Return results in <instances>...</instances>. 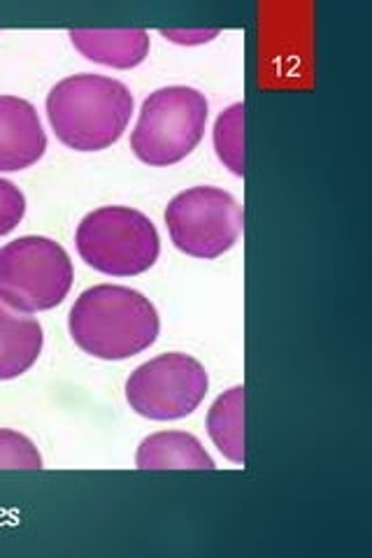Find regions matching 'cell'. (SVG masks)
<instances>
[{
    "label": "cell",
    "mask_w": 372,
    "mask_h": 558,
    "mask_svg": "<svg viewBox=\"0 0 372 558\" xmlns=\"http://www.w3.org/2000/svg\"><path fill=\"white\" fill-rule=\"evenodd\" d=\"M68 326L82 352L103 361H123L156 342L161 322L140 291L100 284L75 301Z\"/></svg>",
    "instance_id": "6da1fadb"
},
{
    "label": "cell",
    "mask_w": 372,
    "mask_h": 558,
    "mask_svg": "<svg viewBox=\"0 0 372 558\" xmlns=\"http://www.w3.org/2000/svg\"><path fill=\"white\" fill-rule=\"evenodd\" d=\"M133 114L127 84L103 75H73L47 96V117L63 145L77 151H100L115 145Z\"/></svg>",
    "instance_id": "7a4b0ae2"
},
{
    "label": "cell",
    "mask_w": 372,
    "mask_h": 558,
    "mask_svg": "<svg viewBox=\"0 0 372 558\" xmlns=\"http://www.w3.org/2000/svg\"><path fill=\"white\" fill-rule=\"evenodd\" d=\"M73 277V260L55 240L26 235L0 247V303L14 312L61 305Z\"/></svg>",
    "instance_id": "3957f363"
},
{
    "label": "cell",
    "mask_w": 372,
    "mask_h": 558,
    "mask_svg": "<svg viewBox=\"0 0 372 558\" xmlns=\"http://www.w3.org/2000/svg\"><path fill=\"white\" fill-rule=\"evenodd\" d=\"M207 124V100L191 86L149 94L131 133V149L147 166H172L199 147Z\"/></svg>",
    "instance_id": "277c9868"
},
{
    "label": "cell",
    "mask_w": 372,
    "mask_h": 558,
    "mask_svg": "<svg viewBox=\"0 0 372 558\" xmlns=\"http://www.w3.org/2000/svg\"><path fill=\"white\" fill-rule=\"evenodd\" d=\"M75 242L88 266L112 277L147 272L161 252L152 219L133 207L121 205L100 207L86 215Z\"/></svg>",
    "instance_id": "5b68a950"
},
{
    "label": "cell",
    "mask_w": 372,
    "mask_h": 558,
    "mask_svg": "<svg viewBox=\"0 0 372 558\" xmlns=\"http://www.w3.org/2000/svg\"><path fill=\"white\" fill-rule=\"evenodd\" d=\"M175 247L193 258H217L238 242L244 213L238 201L217 186H193L166 207Z\"/></svg>",
    "instance_id": "8992f818"
},
{
    "label": "cell",
    "mask_w": 372,
    "mask_h": 558,
    "mask_svg": "<svg viewBox=\"0 0 372 558\" xmlns=\"http://www.w3.org/2000/svg\"><path fill=\"white\" fill-rule=\"evenodd\" d=\"M203 363L189 354H161L135 368L127 381L131 410L152 422H172L199 410L207 393Z\"/></svg>",
    "instance_id": "52a82bcc"
},
{
    "label": "cell",
    "mask_w": 372,
    "mask_h": 558,
    "mask_svg": "<svg viewBox=\"0 0 372 558\" xmlns=\"http://www.w3.org/2000/svg\"><path fill=\"white\" fill-rule=\"evenodd\" d=\"M45 149L47 135L38 110L24 98L0 96V172L31 168Z\"/></svg>",
    "instance_id": "ba28073f"
},
{
    "label": "cell",
    "mask_w": 372,
    "mask_h": 558,
    "mask_svg": "<svg viewBox=\"0 0 372 558\" xmlns=\"http://www.w3.org/2000/svg\"><path fill=\"white\" fill-rule=\"evenodd\" d=\"M70 40L82 57L112 68H135L149 54V33L143 28H77Z\"/></svg>",
    "instance_id": "9c48e42d"
},
{
    "label": "cell",
    "mask_w": 372,
    "mask_h": 558,
    "mask_svg": "<svg viewBox=\"0 0 372 558\" xmlns=\"http://www.w3.org/2000/svg\"><path fill=\"white\" fill-rule=\"evenodd\" d=\"M43 328L0 303V381L28 373L43 352Z\"/></svg>",
    "instance_id": "30bf717a"
},
{
    "label": "cell",
    "mask_w": 372,
    "mask_h": 558,
    "mask_svg": "<svg viewBox=\"0 0 372 558\" xmlns=\"http://www.w3.org/2000/svg\"><path fill=\"white\" fill-rule=\"evenodd\" d=\"M140 470H215V461L189 433L164 430L149 435L137 447Z\"/></svg>",
    "instance_id": "8fae6325"
},
{
    "label": "cell",
    "mask_w": 372,
    "mask_h": 558,
    "mask_svg": "<svg viewBox=\"0 0 372 558\" xmlns=\"http://www.w3.org/2000/svg\"><path fill=\"white\" fill-rule=\"evenodd\" d=\"M207 433L228 461L244 465V387L221 393L207 412Z\"/></svg>",
    "instance_id": "7c38bea8"
},
{
    "label": "cell",
    "mask_w": 372,
    "mask_h": 558,
    "mask_svg": "<svg viewBox=\"0 0 372 558\" xmlns=\"http://www.w3.org/2000/svg\"><path fill=\"white\" fill-rule=\"evenodd\" d=\"M215 149L219 161L236 174H244V105H230L215 124Z\"/></svg>",
    "instance_id": "4fadbf2b"
},
{
    "label": "cell",
    "mask_w": 372,
    "mask_h": 558,
    "mask_svg": "<svg viewBox=\"0 0 372 558\" xmlns=\"http://www.w3.org/2000/svg\"><path fill=\"white\" fill-rule=\"evenodd\" d=\"M0 468L14 470H40L43 457L26 435L0 428Z\"/></svg>",
    "instance_id": "5bb4252c"
},
{
    "label": "cell",
    "mask_w": 372,
    "mask_h": 558,
    "mask_svg": "<svg viewBox=\"0 0 372 558\" xmlns=\"http://www.w3.org/2000/svg\"><path fill=\"white\" fill-rule=\"evenodd\" d=\"M26 213V198L12 182L0 178V238L12 233Z\"/></svg>",
    "instance_id": "9a60e30c"
},
{
    "label": "cell",
    "mask_w": 372,
    "mask_h": 558,
    "mask_svg": "<svg viewBox=\"0 0 372 558\" xmlns=\"http://www.w3.org/2000/svg\"><path fill=\"white\" fill-rule=\"evenodd\" d=\"M166 38L177 40V43H205L212 40L219 31H196V33H180V31H164Z\"/></svg>",
    "instance_id": "2e32d148"
}]
</instances>
